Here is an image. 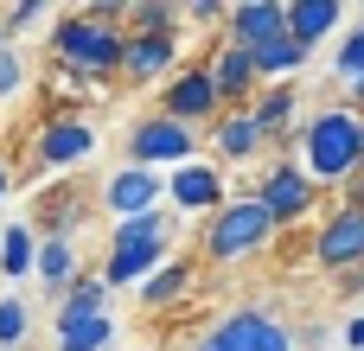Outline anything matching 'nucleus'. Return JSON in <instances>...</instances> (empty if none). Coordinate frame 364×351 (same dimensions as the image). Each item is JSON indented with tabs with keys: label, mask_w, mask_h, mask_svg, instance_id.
<instances>
[{
	"label": "nucleus",
	"mask_w": 364,
	"mask_h": 351,
	"mask_svg": "<svg viewBox=\"0 0 364 351\" xmlns=\"http://www.w3.org/2000/svg\"><path fill=\"white\" fill-rule=\"evenodd\" d=\"M301 173L314 179V185H339V179H352L364 166V115L358 109H320L301 134Z\"/></svg>",
	"instance_id": "f257e3e1"
},
{
	"label": "nucleus",
	"mask_w": 364,
	"mask_h": 351,
	"mask_svg": "<svg viewBox=\"0 0 364 351\" xmlns=\"http://www.w3.org/2000/svg\"><path fill=\"white\" fill-rule=\"evenodd\" d=\"M166 256H173V217H166V211H147V217H128V224L109 230L96 275H102L109 294H115V288H141Z\"/></svg>",
	"instance_id": "f03ea898"
},
{
	"label": "nucleus",
	"mask_w": 364,
	"mask_h": 351,
	"mask_svg": "<svg viewBox=\"0 0 364 351\" xmlns=\"http://www.w3.org/2000/svg\"><path fill=\"white\" fill-rule=\"evenodd\" d=\"M122 38H128V26H109V19H96V13H83V6H70V13H51L45 58H51V64H70V70H96V77H109V83H115Z\"/></svg>",
	"instance_id": "7ed1b4c3"
},
{
	"label": "nucleus",
	"mask_w": 364,
	"mask_h": 351,
	"mask_svg": "<svg viewBox=\"0 0 364 351\" xmlns=\"http://www.w3.org/2000/svg\"><path fill=\"white\" fill-rule=\"evenodd\" d=\"M275 243V217L250 198V192H230L211 217H205V262H243V256H256V249H269Z\"/></svg>",
	"instance_id": "20e7f679"
},
{
	"label": "nucleus",
	"mask_w": 364,
	"mask_h": 351,
	"mask_svg": "<svg viewBox=\"0 0 364 351\" xmlns=\"http://www.w3.org/2000/svg\"><path fill=\"white\" fill-rule=\"evenodd\" d=\"M122 153H128V166H147V173H179V166H192L198 160V128H179V122H166V115H141L128 134H122Z\"/></svg>",
	"instance_id": "39448f33"
},
{
	"label": "nucleus",
	"mask_w": 364,
	"mask_h": 351,
	"mask_svg": "<svg viewBox=\"0 0 364 351\" xmlns=\"http://www.w3.org/2000/svg\"><path fill=\"white\" fill-rule=\"evenodd\" d=\"M96 153V128L83 115H45L26 141V173H64Z\"/></svg>",
	"instance_id": "423d86ee"
},
{
	"label": "nucleus",
	"mask_w": 364,
	"mask_h": 351,
	"mask_svg": "<svg viewBox=\"0 0 364 351\" xmlns=\"http://www.w3.org/2000/svg\"><path fill=\"white\" fill-rule=\"evenodd\" d=\"M154 115H166V122H179V128H211V122L224 115L211 70H205V64H179V70L160 83V102H154Z\"/></svg>",
	"instance_id": "0eeeda50"
},
{
	"label": "nucleus",
	"mask_w": 364,
	"mask_h": 351,
	"mask_svg": "<svg viewBox=\"0 0 364 351\" xmlns=\"http://www.w3.org/2000/svg\"><path fill=\"white\" fill-rule=\"evenodd\" d=\"M102 211L115 217V224H128V217H147V211H160L166 205V173H147V166H115L109 179H102Z\"/></svg>",
	"instance_id": "6e6552de"
},
{
	"label": "nucleus",
	"mask_w": 364,
	"mask_h": 351,
	"mask_svg": "<svg viewBox=\"0 0 364 351\" xmlns=\"http://www.w3.org/2000/svg\"><path fill=\"white\" fill-rule=\"evenodd\" d=\"M314 192H320V185H314V179H307V173H301L294 160H282V166H269V173H262V179L250 185V198H256V205H262V211L275 217V230H288V224H301V217L314 211Z\"/></svg>",
	"instance_id": "1a4fd4ad"
},
{
	"label": "nucleus",
	"mask_w": 364,
	"mask_h": 351,
	"mask_svg": "<svg viewBox=\"0 0 364 351\" xmlns=\"http://www.w3.org/2000/svg\"><path fill=\"white\" fill-rule=\"evenodd\" d=\"M179 70V32H128L122 38V64H115V83H166Z\"/></svg>",
	"instance_id": "9d476101"
},
{
	"label": "nucleus",
	"mask_w": 364,
	"mask_h": 351,
	"mask_svg": "<svg viewBox=\"0 0 364 351\" xmlns=\"http://www.w3.org/2000/svg\"><path fill=\"white\" fill-rule=\"evenodd\" d=\"M205 339H211L218 351H294V333H288L275 313H262V307H237V313H224Z\"/></svg>",
	"instance_id": "9b49d317"
},
{
	"label": "nucleus",
	"mask_w": 364,
	"mask_h": 351,
	"mask_svg": "<svg viewBox=\"0 0 364 351\" xmlns=\"http://www.w3.org/2000/svg\"><path fill=\"white\" fill-rule=\"evenodd\" d=\"M314 262L333 269V275L364 269V211H358V205H339V211L320 224V237H314Z\"/></svg>",
	"instance_id": "f8f14e48"
},
{
	"label": "nucleus",
	"mask_w": 364,
	"mask_h": 351,
	"mask_svg": "<svg viewBox=\"0 0 364 351\" xmlns=\"http://www.w3.org/2000/svg\"><path fill=\"white\" fill-rule=\"evenodd\" d=\"M224 198H230V192H224V173H218L211 160H192V166L166 173V205H173L179 217H211Z\"/></svg>",
	"instance_id": "ddd939ff"
},
{
	"label": "nucleus",
	"mask_w": 364,
	"mask_h": 351,
	"mask_svg": "<svg viewBox=\"0 0 364 351\" xmlns=\"http://www.w3.org/2000/svg\"><path fill=\"white\" fill-rule=\"evenodd\" d=\"M275 38H288V6H282V0H243V6H230L224 45L262 51V45H275Z\"/></svg>",
	"instance_id": "4468645a"
},
{
	"label": "nucleus",
	"mask_w": 364,
	"mask_h": 351,
	"mask_svg": "<svg viewBox=\"0 0 364 351\" xmlns=\"http://www.w3.org/2000/svg\"><path fill=\"white\" fill-rule=\"evenodd\" d=\"M205 70H211L218 102H224V109H250V102H256V90H262L256 58H250V51H237V45H224V38H218V51L205 58Z\"/></svg>",
	"instance_id": "2eb2a0df"
},
{
	"label": "nucleus",
	"mask_w": 364,
	"mask_h": 351,
	"mask_svg": "<svg viewBox=\"0 0 364 351\" xmlns=\"http://www.w3.org/2000/svg\"><path fill=\"white\" fill-rule=\"evenodd\" d=\"M205 141H211V153H218L224 166H243V160H256V153L269 147V134L256 128V115H250V109H224V115L211 122V134H205Z\"/></svg>",
	"instance_id": "dca6fc26"
},
{
	"label": "nucleus",
	"mask_w": 364,
	"mask_h": 351,
	"mask_svg": "<svg viewBox=\"0 0 364 351\" xmlns=\"http://www.w3.org/2000/svg\"><path fill=\"white\" fill-rule=\"evenodd\" d=\"M192 281H198V262H192V256H166V262H160L134 294H141L147 313H166V307H179V301L192 294Z\"/></svg>",
	"instance_id": "f3484780"
},
{
	"label": "nucleus",
	"mask_w": 364,
	"mask_h": 351,
	"mask_svg": "<svg viewBox=\"0 0 364 351\" xmlns=\"http://www.w3.org/2000/svg\"><path fill=\"white\" fill-rule=\"evenodd\" d=\"M83 275V262H77V243L70 237H38V262H32V281L51 294V307L64 301V288Z\"/></svg>",
	"instance_id": "a211bd4d"
},
{
	"label": "nucleus",
	"mask_w": 364,
	"mask_h": 351,
	"mask_svg": "<svg viewBox=\"0 0 364 351\" xmlns=\"http://www.w3.org/2000/svg\"><path fill=\"white\" fill-rule=\"evenodd\" d=\"M294 109H301L294 83H262L256 102H250V115H256V128H262L269 141H294V134H301V128H294Z\"/></svg>",
	"instance_id": "6ab92c4d"
},
{
	"label": "nucleus",
	"mask_w": 364,
	"mask_h": 351,
	"mask_svg": "<svg viewBox=\"0 0 364 351\" xmlns=\"http://www.w3.org/2000/svg\"><path fill=\"white\" fill-rule=\"evenodd\" d=\"M102 313H109V288H102L96 269H83V275L64 288V301L51 307V333H58V326H77V320H102Z\"/></svg>",
	"instance_id": "aec40b11"
},
{
	"label": "nucleus",
	"mask_w": 364,
	"mask_h": 351,
	"mask_svg": "<svg viewBox=\"0 0 364 351\" xmlns=\"http://www.w3.org/2000/svg\"><path fill=\"white\" fill-rule=\"evenodd\" d=\"M339 19H346L339 0H294V6H288V38H294L301 51H314L326 32H339Z\"/></svg>",
	"instance_id": "412c9836"
},
{
	"label": "nucleus",
	"mask_w": 364,
	"mask_h": 351,
	"mask_svg": "<svg viewBox=\"0 0 364 351\" xmlns=\"http://www.w3.org/2000/svg\"><path fill=\"white\" fill-rule=\"evenodd\" d=\"M77 224H83V198H70V192H45L32 205V230H45V237H70L77 243Z\"/></svg>",
	"instance_id": "4be33fe9"
},
{
	"label": "nucleus",
	"mask_w": 364,
	"mask_h": 351,
	"mask_svg": "<svg viewBox=\"0 0 364 351\" xmlns=\"http://www.w3.org/2000/svg\"><path fill=\"white\" fill-rule=\"evenodd\" d=\"M38 262V230L32 224H6L0 230V281H26Z\"/></svg>",
	"instance_id": "5701e85b"
},
{
	"label": "nucleus",
	"mask_w": 364,
	"mask_h": 351,
	"mask_svg": "<svg viewBox=\"0 0 364 351\" xmlns=\"http://www.w3.org/2000/svg\"><path fill=\"white\" fill-rule=\"evenodd\" d=\"M115 345V320H77V326H58L51 333V351H109Z\"/></svg>",
	"instance_id": "b1692460"
},
{
	"label": "nucleus",
	"mask_w": 364,
	"mask_h": 351,
	"mask_svg": "<svg viewBox=\"0 0 364 351\" xmlns=\"http://www.w3.org/2000/svg\"><path fill=\"white\" fill-rule=\"evenodd\" d=\"M26 339H32V301L19 288H6L0 294V351H26Z\"/></svg>",
	"instance_id": "393cba45"
},
{
	"label": "nucleus",
	"mask_w": 364,
	"mask_h": 351,
	"mask_svg": "<svg viewBox=\"0 0 364 351\" xmlns=\"http://www.w3.org/2000/svg\"><path fill=\"white\" fill-rule=\"evenodd\" d=\"M256 58V77L269 83V77H294L301 64H307V51L294 45V38H275V45H262V51H250Z\"/></svg>",
	"instance_id": "a878e982"
},
{
	"label": "nucleus",
	"mask_w": 364,
	"mask_h": 351,
	"mask_svg": "<svg viewBox=\"0 0 364 351\" xmlns=\"http://www.w3.org/2000/svg\"><path fill=\"white\" fill-rule=\"evenodd\" d=\"M186 19H179V6H166V0H141V6H128V32H179Z\"/></svg>",
	"instance_id": "bb28decb"
},
{
	"label": "nucleus",
	"mask_w": 364,
	"mask_h": 351,
	"mask_svg": "<svg viewBox=\"0 0 364 351\" xmlns=\"http://www.w3.org/2000/svg\"><path fill=\"white\" fill-rule=\"evenodd\" d=\"M26 77H32L26 51H19V45H0V102H13V96L26 90Z\"/></svg>",
	"instance_id": "cd10ccee"
},
{
	"label": "nucleus",
	"mask_w": 364,
	"mask_h": 351,
	"mask_svg": "<svg viewBox=\"0 0 364 351\" xmlns=\"http://www.w3.org/2000/svg\"><path fill=\"white\" fill-rule=\"evenodd\" d=\"M38 19H45V6H38V0H13V6L0 13V32H6V45H19V32H26V26H38Z\"/></svg>",
	"instance_id": "c85d7f7f"
},
{
	"label": "nucleus",
	"mask_w": 364,
	"mask_h": 351,
	"mask_svg": "<svg viewBox=\"0 0 364 351\" xmlns=\"http://www.w3.org/2000/svg\"><path fill=\"white\" fill-rule=\"evenodd\" d=\"M333 64H339V77H346V83H358V77H364V26L339 38V58H333Z\"/></svg>",
	"instance_id": "c756f323"
},
{
	"label": "nucleus",
	"mask_w": 364,
	"mask_h": 351,
	"mask_svg": "<svg viewBox=\"0 0 364 351\" xmlns=\"http://www.w3.org/2000/svg\"><path fill=\"white\" fill-rule=\"evenodd\" d=\"M51 77H58L64 90H77V96H102V90H109V77H96V70H70V64H51Z\"/></svg>",
	"instance_id": "7c9ffc66"
},
{
	"label": "nucleus",
	"mask_w": 364,
	"mask_h": 351,
	"mask_svg": "<svg viewBox=\"0 0 364 351\" xmlns=\"http://www.w3.org/2000/svg\"><path fill=\"white\" fill-rule=\"evenodd\" d=\"M179 19H192V26H224L230 6H218V0H192V6H179Z\"/></svg>",
	"instance_id": "2f4dec72"
},
{
	"label": "nucleus",
	"mask_w": 364,
	"mask_h": 351,
	"mask_svg": "<svg viewBox=\"0 0 364 351\" xmlns=\"http://www.w3.org/2000/svg\"><path fill=\"white\" fill-rule=\"evenodd\" d=\"M346 345L364 351V313H358V320H346Z\"/></svg>",
	"instance_id": "473e14b6"
},
{
	"label": "nucleus",
	"mask_w": 364,
	"mask_h": 351,
	"mask_svg": "<svg viewBox=\"0 0 364 351\" xmlns=\"http://www.w3.org/2000/svg\"><path fill=\"white\" fill-rule=\"evenodd\" d=\"M6 192H13V166L0 160V198H6Z\"/></svg>",
	"instance_id": "72a5a7b5"
},
{
	"label": "nucleus",
	"mask_w": 364,
	"mask_h": 351,
	"mask_svg": "<svg viewBox=\"0 0 364 351\" xmlns=\"http://www.w3.org/2000/svg\"><path fill=\"white\" fill-rule=\"evenodd\" d=\"M352 102H358V109H364V77H358V83H352Z\"/></svg>",
	"instance_id": "f704fd0d"
},
{
	"label": "nucleus",
	"mask_w": 364,
	"mask_h": 351,
	"mask_svg": "<svg viewBox=\"0 0 364 351\" xmlns=\"http://www.w3.org/2000/svg\"><path fill=\"white\" fill-rule=\"evenodd\" d=\"M0 45H6V32H0Z\"/></svg>",
	"instance_id": "c9c22d12"
},
{
	"label": "nucleus",
	"mask_w": 364,
	"mask_h": 351,
	"mask_svg": "<svg viewBox=\"0 0 364 351\" xmlns=\"http://www.w3.org/2000/svg\"><path fill=\"white\" fill-rule=\"evenodd\" d=\"M358 115H364V109H358Z\"/></svg>",
	"instance_id": "e433bc0d"
}]
</instances>
